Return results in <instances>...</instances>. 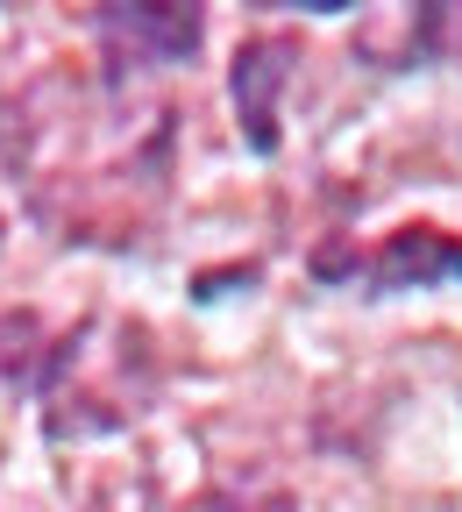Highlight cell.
I'll use <instances>...</instances> for the list:
<instances>
[{
    "label": "cell",
    "mask_w": 462,
    "mask_h": 512,
    "mask_svg": "<svg viewBox=\"0 0 462 512\" xmlns=\"http://www.w3.org/2000/svg\"><path fill=\"white\" fill-rule=\"evenodd\" d=\"M313 278L342 285L363 299H391V292H434V285H462V235L406 221L384 242L356 249V242H320L313 249Z\"/></svg>",
    "instance_id": "cell-1"
},
{
    "label": "cell",
    "mask_w": 462,
    "mask_h": 512,
    "mask_svg": "<svg viewBox=\"0 0 462 512\" xmlns=\"http://www.w3.org/2000/svg\"><path fill=\"white\" fill-rule=\"evenodd\" d=\"M93 36L114 64V79L185 64L207 43V8H93Z\"/></svg>",
    "instance_id": "cell-2"
},
{
    "label": "cell",
    "mask_w": 462,
    "mask_h": 512,
    "mask_svg": "<svg viewBox=\"0 0 462 512\" xmlns=\"http://www.w3.org/2000/svg\"><path fill=\"white\" fill-rule=\"evenodd\" d=\"M292 64H299V36H278V29L242 36L235 57H228V100H235V121H242V143L256 157L278 150V114H285Z\"/></svg>",
    "instance_id": "cell-3"
},
{
    "label": "cell",
    "mask_w": 462,
    "mask_h": 512,
    "mask_svg": "<svg viewBox=\"0 0 462 512\" xmlns=\"http://www.w3.org/2000/svg\"><path fill=\"white\" fill-rule=\"evenodd\" d=\"M356 50L377 64V72H420L434 57H462V8H384L356 29Z\"/></svg>",
    "instance_id": "cell-4"
}]
</instances>
